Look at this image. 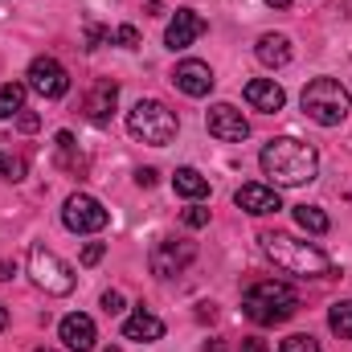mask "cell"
Here are the masks:
<instances>
[{"instance_id": "6da1fadb", "label": "cell", "mask_w": 352, "mask_h": 352, "mask_svg": "<svg viewBox=\"0 0 352 352\" xmlns=\"http://www.w3.org/2000/svg\"><path fill=\"white\" fill-rule=\"evenodd\" d=\"M258 164H263V173L270 176L274 184H283V188L311 184L316 173H320V156H316V148L303 144V140H295V135H278V140H270L263 152H258Z\"/></svg>"}, {"instance_id": "7a4b0ae2", "label": "cell", "mask_w": 352, "mask_h": 352, "mask_svg": "<svg viewBox=\"0 0 352 352\" xmlns=\"http://www.w3.org/2000/svg\"><path fill=\"white\" fill-rule=\"evenodd\" d=\"M258 242H263L266 258L278 270H287V274H299V278H324V274H332V258L320 246H311V242H299L291 234H263Z\"/></svg>"}, {"instance_id": "3957f363", "label": "cell", "mask_w": 352, "mask_h": 352, "mask_svg": "<svg viewBox=\"0 0 352 352\" xmlns=\"http://www.w3.org/2000/svg\"><path fill=\"white\" fill-rule=\"evenodd\" d=\"M242 311L254 320V324H287L295 311H299V295H295V287H287V283H274V278H263V283H254L250 291H246V299H242Z\"/></svg>"}, {"instance_id": "277c9868", "label": "cell", "mask_w": 352, "mask_h": 352, "mask_svg": "<svg viewBox=\"0 0 352 352\" xmlns=\"http://www.w3.org/2000/svg\"><path fill=\"white\" fill-rule=\"evenodd\" d=\"M127 131H131L135 140L152 144V148H164V144H173L176 140L180 119H176L160 98H140V102L127 111Z\"/></svg>"}, {"instance_id": "5b68a950", "label": "cell", "mask_w": 352, "mask_h": 352, "mask_svg": "<svg viewBox=\"0 0 352 352\" xmlns=\"http://www.w3.org/2000/svg\"><path fill=\"white\" fill-rule=\"evenodd\" d=\"M299 102H303V115H307L311 123H320V127H340L344 115H349V90L340 87L336 78H316V82H307L303 94H299Z\"/></svg>"}, {"instance_id": "8992f818", "label": "cell", "mask_w": 352, "mask_h": 352, "mask_svg": "<svg viewBox=\"0 0 352 352\" xmlns=\"http://www.w3.org/2000/svg\"><path fill=\"white\" fill-rule=\"evenodd\" d=\"M29 274H33V283L45 291V295H70L74 291V266L66 263V258H58L50 246H41V242H33L29 246Z\"/></svg>"}, {"instance_id": "52a82bcc", "label": "cell", "mask_w": 352, "mask_h": 352, "mask_svg": "<svg viewBox=\"0 0 352 352\" xmlns=\"http://www.w3.org/2000/svg\"><path fill=\"white\" fill-rule=\"evenodd\" d=\"M62 221H66V230H70V234H98V230H107L111 213H107V209H102V201H94L90 192H74V197H66Z\"/></svg>"}, {"instance_id": "ba28073f", "label": "cell", "mask_w": 352, "mask_h": 352, "mask_svg": "<svg viewBox=\"0 0 352 352\" xmlns=\"http://www.w3.org/2000/svg\"><path fill=\"white\" fill-rule=\"evenodd\" d=\"M192 258H197V242H188V238H164V242L152 246L148 266H152L156 278H173L184 266H192Z\"/></svg>"}, {"instance_id": "9c48e42d", "label": "cell", "mask_w": 352, "mask_h": 352, "mask_svg": "<svg viewBox=\"0 0 352 352\" xmlns=\"http://www.w3.org/2000/svg\"><path fill=\"white\" fill-rule=\"evenodd\" d=\"M29 90H37L41 98H62L70 90V74L58 58H33L29 62Z\"/></svg>"}, {"instance_id": "30bf717a", "label": "cell", "mask_w": 352, "mask_h": 352, "mask_svg": "<svg viewBox=\"0 0 352 352\" xmlns=\"http://www.w3.org/2000/svg\"><path fill=\"white\" fill-rule=\"evenodd\" d=\"M205 127H209V135H213V140H221V144H242V140L250 135V123H246V119H242V111H238V107H230V102L209 107Z\"/></svg>"}, {"instance_id": "8fae6325", "label": "cell", "mask_w": 352, "mask_h": 352, "mask_svg": "<svg viewBox=\"0 0 352 352\" xmlns=\"http://www.w3.org/2000/svg\"><path fill=\"white\" fill-rule=\"evenodd\" d=\"M173 82H176V90H180V94H188V98H205L209 90L217 87V78H213L209 62H197V58H184V62L176 66Z\"/></svg>"}, {"instance_id": "7c38bea8", "label": "cell", "mask_w": 352, "mask_h": 352, "mask_svg": "<svg viewBox=\"0 0 352 352\" xmlns=\"http://www.w3.org/2000/svg\"><path fill=\"white\" fill-rule=\"evenodd\" d=\"M205 29H209V25H205L201 12H192V8H176V16L168 21V29H164V45H168V50H188Z\"/></svg>"}, {"instance_id": "4fadbf2b", "label": "cell", "mask_w": 352, "mask_h": 352, "mask_svg": "<svg viewBox=\"0 0 352 352\" xmlns=\"http://www.w3.org/2000/svg\"><path fill=\"white\" fill-rule=\"evenodd\" d=\"M234 201H238V209H246V213H254V217H266V213H278L283 209V197H278V188L274 184H242L238 192H234Z\"/></svg>"}, {"instance_id": "5bb4252c", "label": "cell", "mask_w": 352, "mask_h": 352, "mask_svg": "<svg viewBox=\"0 0 352 352\" xmlns=\"http://www.w3.org/2000/svg\"><path fill=\"white\" fill-rule=\"evenodd\" d=\"M242 94H246V102H250L254 111H263V115H278L283 102H287V94H283V87H278L274 78H250Z\"/></svg>"}, {"instance_id": "9a60e30c", "label": "cell", "mask_w": 352, "mask_h": 352, "mask_svg": "<svg viewBox=\"0 0 352 352\" xmlns=\"http://www.w3.org/2000/svg\"><path fill=\"white\" fill-rule=\"evenodd\" d=\"M115 102H119V87H115L111 78H102V82H94L90 94L82 98V111H87L90 123H107L111 111H115Z\"/></svg>"}, {"instance_id": "2e32d148", "label": "cell", "mask_w": 352, "mask_h": 352, "mask_svg": "<svg viewBox=\"0 0 352 352\" xmlns=\"http://www.w3.org/2000/svg\"><path fill=\"white\" fill-rule=\"evenodd\" d=\"M58 332H62V344H66L70 352H90L94 349V320H90V316H78V311L66 316Z\"/></svg>"}, {"instance_id": "e0dca14e", "label": "cell", "mask_w": 352, "mask_h": 352, "mask_svg": "<svg viewBox=\"0 0 352 352\" xmlns=\"http://www.w3.org/2000/svg\"><path fill=\"white\" fill-rule=\"evenodd\" d=\"M254 54H258V62H263L266 70H283L291 62V37L287 33H263L258 45H254Z\"/></svg>"}, {"instance_id": "ac0fdd59", "label": "cell", "mask_w": 352, "mask_h": 352, "mask_svg": "<svg viewBox=\"0 0 352 352\" xmlns=\"http://www.w3.org/2000/svg\"><path fill=\"white\" fill-rule=\"evenodd\" d=\"M123 336H127V340H140V344H152V340L164 336V320H156L152 311L135 307V316L123 320Z\"/></svg>"}, {"instance_id": "d6986e66", "label": "cell", "mask_w": 352, "mask_h": 352, "mask_svg": "<svg viewBox=\"0 0 352 352\" xmlns=\"http://www.w3.org/2000/svg\"><path fill=\"white\" fill-rule=\"evenodd\" d=\"M173 188L180 192V197H188V201L209 197V180L197 173V168H176V173H173Z\"/></svg>"}, {"instance_id": "ffe728a7", "label": "cell", "mask_w": 352, "mask_h": 352, "mask_svg": "<svg viewBox=\"0 0 352 352\" xmlns=\"http://www.w3.org/2000/svg\"><path fill=\"white\" fill-rule=\"evenodd\" d=\"M295 221H299V230H307V234H328V230H332L328 213L316 209V205H295Z\"/></svg>"}, {"instance_id": "44dd1931", "label": "cell", "mask_w": 352, "mask_h": 352, "mask_svg": "<svg viewBox=\"0 0 352 352\" xmlns=\"http://www.w3.org/2000/svg\"><path fill=\"white\" fill-rule=\"evenodd\" d=\"M25 111V87L21 82H4L0 87V119H16Z\"/></svg>"}, {"instance_id": "7402d4cb", "label": "cell", "mask_w": 352, "mask_h": 352, "mask_svg": "<svg viewBox=\"0 0 352 352\" xmlns=\"http://www.w3.org/2000/svg\"><path fill=\"white\" fill-rule=\"evenodd\" d=\"M328 328H332L340 340H352V299L332 303V311H328Z\"/></svg>"}, {"instance_id": "603a6c76", "label": "cell", "mask_w": 352, "mask_h": 352, "mask_svg": "<svg viewBox=\"0 0 352 352\" xmlns=\"http://www.w3.org/2000/svg\"><path fill=\"white\" fill-rule=\"evenodd\" d=\"M278 352H324V349H320V340H316V336L295 332V336H287V340L278 344Z\"/></svg>"}, {"instance_id": "cb8c5ba5", "label": "cell", "mask_w": 352, "mask_h": 352, "mask_svg": "<svg viewBox=\"0 0 352 352\" xmlns=\"http://www.w3.org/2000/svg\"><path fill=\"white\" fill-rule=\"evenodd\" d=\"M74 148H78L74 135L70 131H58V160H62V168H78L82 164V160H74Z\"/></svg>"}, {"instance_id": "d4e9b609", "label": "cell", "mask_w": 352, "mask_h": 352, "mask_svg": "<svg viewBox=\"0 0 352 352\" xmlns=\"http://www.w3.org/2000/svg\"><path fill=\"white\" fill-rule=\"evenodd\" d=\"M21 176H25V160L0 152V180H21Z\"/></svg>"}, {"instance_id": "484cf974", "label": "cell", "mask_w": 352, "mask_h": 352, "mask_svg": "<svg viewBox=\"0 0 352 352\" xmlns=\"http://www.w3.org/2000/svg\"><path fill=\"white\" fill-rule=\"evenodd\" d=\"M115 41H119L123 50H140V29H135V25H119V29H115Z\"/></svg>"}, {"instance_id": "4316f807", "label": "cell", "mask_w": 352, "mask_h": 352, "mask_svg": "<svg viewBox=\"0 0 352 352\" xmlns=\"http://www.w3.org/2000/svg\"><path fill=\"white\" fill-rule=\"evenodd\" d=\"M102 41H115V33L102 29V25H87V50H98Z\"/></svg>"}, {"instance_id": "83f0119b", "label": "cell", "mask_w": 352, "mask_h": 352, "mask_svg": "<svg viewBox=\"0 0 352 352\" xmlns=\"http://www.w3.org/2000/svg\"><path fill=\"white\" fill-rule=\"evenodd\" d=\"M184 226H188V230H201V226H209V209H201V205L184 209Z\"/></svg>"}, {"instance_id": "f1b7e54d", "label": "cell", "mask_w": 352, "mask_h": 352, "mask_svg": "<svg viewBox=\"0 0 352 352\" xmlns=\"http://www.w3.org/2000/svg\"><path fill=\"white\" fill-rule=\"evenodd\" d=\"M102 311L107 316H119L123 311V295L119 291H102Z\"/></svg>"}, {"instance_id": "f546056e", "label": "cell", "mask_w": 352, "mask_h": 352, "mask_svg": "<svg viewBox=\"0 0 352 352\" xmlns=\"http://www.w3.org/2000/svg\"><path fill=\"white\" fill-rule=\"evenodd\" d=\"M102 254H107V246H102V242H87V246H82V266H94Z\"/></svg>"}, {"instance_id": "4dcf8cb0", "label": "cell", "mask_w": 352, "mask_h": 352, "mask_svg": "<svg viewBox=\"0 0 352 352\" xmlns=\"http://www.w3.org/2000/svg\"><path fill=\"white\" fill-rule=\"evenodd\" d=\"M156 180H160V173H156V168H140V173H135V184H140V188H152Z\"/></svg>"}, {"instance_id": "1f68e13d", "label": "cell", "mask_w": 352, "mask_h": 352, "mask_svg": "<svg viewBox=\"0 0 352 352\" xmlns=\"http://www.w3.org/2000/svg\"><path fill=\"white\" fill-rule=\"evenodd\" d=\"M242 352H270V349H266V340H258V336H246L242 340Z\"/></svg>"}, {"instance_id": "d6a6232c", "label": "cell", "mask_w": 352, "mask_h": 352, "mask_svg": "<svg viewBox=\"0 0 352 352\" xmlns=\"http://www.w3.org/2000/svg\"><path fill=\"white\" fill-rule=\"evenodd\" d=\"M16 123H21V131H37V127H41L37 115H16Z\"/></svg>"}, {"instance_id": "836d02e7", "label": "cell", "mask_w": 352, "mask_h": 352, "mask_svg": "<svg viewBox=\"0 0 352 352\" xmlns=\"http://www.w3.org/2000/svg\"><path fill=\"white\" fill-rule=\"evenodd\" d=\"M12 274H16V258H12V263H8V258H0V283H8Z\"/></svg>"}, {"instance_id": "e575fe53", "label": "cell", "mask_w": 352, "mask_h": 352, "mask_svg": "<svg viewBox=\"0 0 352 352\" xmlns=\"http://www.w3.org/2000/svg\"><path fill=\"white\" fill-rule=\"evenodd\" d=\"M266 4H270V8H291L295 0H266Z\"/></svg>"}, {"instance_id": "d590c367", "label": "cell", "mask_w": 352, "mask_h": 352, "mask_svg": "<svg viewBox=\"0 0 352 352\" xmlns=\"http://www.w3.org/2000/svg\"><path fill=\"white\" fill-rule=\"evenodd\" d=\"M205 352H226V344H221V340H213V344H205Z\"/></svg>"}, {"instance_id": "8d00e7d4", "label": "cell", "mask_w": 352, "mask_h": 352, "mask_svg": "<svg viewBox=\"0 0 352 352\" xmlns=\"http://www.w3.org/2000/svg\"><path fill=\"white\" fill-rule=\"evenodd\" d=\"M8 328V311H4V303H0V332Z\"/></svg>"}, {"instance_id": "74e56055", "label": "cell", "mask_w": 352, "mask_h": 352, "mask_svg": "<svg viewBox=\"0 0 352 352\" xmlns=\"http://www.w3.org/2000/svg\"><path fill=\"white\" fill-rule=\"evenodd\" d=\"M102 352H123V349H115V344H107V349H102Z\"/></svg>"}, {"instance_id": "f35d334b", "label": "cell", "mask_w": 352, "mask_h": 352, "mask_svg": "<svg viewBox=\"0 0 352 352\" xmlns=\"http://www.w3.org/2000/svg\"><path fill=\"white\" fill-rule=\"evenodd\" d=\"M37 352H54V349H37Z\"/></svg>"}]
</instances>
